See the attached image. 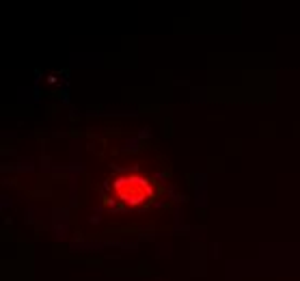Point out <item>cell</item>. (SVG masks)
Wrapping results in <instances>:
<instances>
[{"label": "cell", "mask_w": 300, "mask_h": 281, "mask_svg": "<svg viewBox=\"0 0 300 281\" xmlns=\"http://www.w3.org/2000/svg\"><path fill=\"white\" fill-rule=\"evenodd\" d=\"M112 195L128 208H140L156 199V186L143 175H121L112 182Z\"/></svg>", "instance_id": "6da1fadb"}]
</instances>
